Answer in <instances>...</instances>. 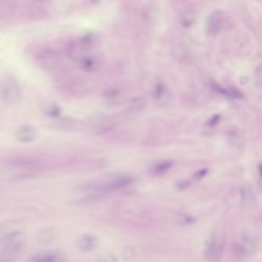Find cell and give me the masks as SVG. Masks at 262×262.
I'll return each mask as SVG.
<instances>
[{
	"label": "cell",
	"mask_w": 262,
	"mask_h": 262,
	"mask_svg": "<svg viewBox=\"0 0 262 262\" xmlns=\"http://www.w3.org/2000/svg\"><path fill=\"white\" fill-rule=\"evenodd\" d=\"M225 246L223 237L212 234L206 239L204 247V255L208 262L220 261Z\"/></svg>",
	"instance_id": "cell-2"
},
{
	"label": "cell",
	"mask_w": 262,
	"mask_h": 262,
	"mask_svg": "<svg viewBox=\"0 0 262 262\" xmlns=\"http://www.w3.org/2000/svg\"><path fill=\"white\" fill-rule=\"evenodd\" d=\"M196 222V219L190 215L181 214L180 217V222L183 225H191Z\"/></svg>",
	"instance_id": "cell-12"
},
{
	"label": "cell",
	"mask_w": 262,
	"mask_h": 262,
	"mask_svg": "<svg viewBox=\"0 0 262 262\" xmlns=\"http://www.w3.org/2000/svg\"><path fill=\"white\" fill-rule=\"evenodd\" d=\"M191 185L190 182L188 180H181L176 183V187L180 190L187 189Z\"/></svg>",
	"instance_id": "cell-15"
},
{
	"label": "cell",
	"mask_w": 262,
	"mask_h": 262,
	"mask_svg": "<svg viewBox=\"0 0 262 262\" xmlns=\"http://www.w3.org/2000/svg\"><path fill=\"white\" fill-rule=\"evenodd\" d=\"M36 129L30 125H24L19 127L16 133L17 140L24 143L33 142L36 139Z\"/></svg>",
	"instance_id": "cell-8"
},
{
	"label": "cell",
	"mask_w": 262,
	"mask_h": 262,
	"mask_svg": "<svg viewBox=\"0 0 262 262\" xmlns=\"http://www.w3.org/2000/svg\"><path fill=\"white\" fill-rule=\"evenodd\" d=\"M1 95L6 102H18L21 96V90L16 80L10 76L5 77L1 83Z\"/></svg>",
	"instance_id": "cell-3"
},
{
	"label": "cell",
	"mask_w": 262,
	"mask_h": 262,
	"mask_svg": "<svg viewBox=\"0 0 262 262\" xmlns=\"http://www.w3.org/2000/svg\"><path fill=\"white\" fill-rule=\"evenodd\" d=\"M45 113L50 117L57 118L62 113L61 107L57 104H52L45 110Z\"/></svg>",
	"instance_id": "cell-11"
},
{
	"label": "cell",
	"mask_w": 262,
	"mask_h": 262,
	"mask_svg": "<svg viewBox=\"0 0 262 262\" xmlns=\"http://www.w3.org/2000/svg\"><path fill=\"white\" fill-rule=\"evenodd\" d=\"M259 171L260 174L262 177V164L259 166Z\"/></svg>",
	"instance_id": "cell-19"
},
{
	"label": "cell",
	"mask_w": 262,
	"mask_h": 262,
	"mask_svg": "<svg viewBox=\"0 0 262 262\" xmlns=\"http://www.w3.org/2000/svg\"><path fill=\"white\" fill-rule=\"evenodd\" d=\"M78 62L80 69L86 72H92L97 70L100 64L97 57L89 54L84 56Z\"/></svg>",
	"instance_id": "cell-9"
},
{
	"label": "cell",
	"mask_w": 262,
	"mask_h": 262,
	"mask_svg": "<svg viewBox=\"0 0 262 262\" xmlns=\"http://www.w3.org/2000/svg\"><path fill=\"white\" fill-rule=\"evenodd\" d=\"M144 105V100L141 98H137L133 102L131 107L133 110L137 111L142 110Z\"/></svg>",
	"instance_id": "cell-14"
},
{
	"label": "cell",
	"mask_w": 262,
	"mask_h": 262,
	"mask_svg": "<svg viewBox=\"0 0 262 262\" xmlns=\"http://www.w3.org/2000/svg\"><path fill=\"white\" fill-rule=\"evenodd\" d=\"M173 162L170 160L160 162L150 169V173L155 176H161L166 172L172 166Z\"/></svg>",
	"instance_id": "cell-10"
},
{
	"label": "cell",
	"mask_w": 262,
	"mask_h": 262,
	"mask_svg": "<svg viewBox=\"0 0 262 262\" xmlns=\"http://www.w3.org/2000/svg\"><path fill=\"white\" fill-rule=\"evenodd\" d=\"M208 172L207 168H202L198 170L195 173L194 176L196 178L200 179L203 178Z\"/></svg>",
	"instance_id": "cell-16"
},
{
	"label": "cell",
	"mask_w": 262,
	"mask_h": 262,
	"mask_svg": "<svg viewBox=\"0 0 262 262\" xmlns=\"http://www.w3.org/2000/svg\"><path fill=\"white\" fill-rule=\"evenodd\" d=\"M36 59L38 66L46 70H52L56 68L61 61L59 54L51 49H45L40 51Z\"/></svg>",
	"instance_id": "cell-5"
},
{
	"label": "cell",
	"mask_w": 262,
	"mask_h": 262,
	"mask_svg": "<svg viewBox=\"0 0 262 262\" xmlns=\"http://www.w3.org/2000/svg\"><path fill=\"white\" fill-rule=\"evenodd\" d=\"M127 251H129V258H133L134 257V252H133V251L132 250V249H130L129 248V249H127ZM124 257L125 258H128V254H127V252L125 250L124 251Z\"/></svg>",
	"instance_id": "cell-18"
},
{
	"label": "cell",
	"mask_w": 262,
	"mask_h": 262,
	"mask_svg": "<svg viewBox=\"0 0 262 262\" xmlns=\"http://www.w3.org/2000/svg\"><path fill=\"white\" fill-rule=\"evenodd\" d=\"M26 262H68L66 253L57 249H47L33 252Z\"/></svg>",
	"instance_id": "cell-4"
},
{
	"label": "cell",
	"mask_w": 262,
	"mask_h": 262,
	"mask_svg": "<svg viewBox=\"0 0 262 262\" xmlns=\"http://www.w3.org/2000/svg\"><path fill=\"white\" fill-rule=\"evenodd\" d=\"M27 243L24 224L16 220H9L0 226V262H13L21 254Z\"/></svg>",
	"instance_id": "cell-1"
},
{
	"label": "cell",
	"mask_w": 262,
	"mask_h": 262,
	"mask_svg": "<svg viewBox=\"0 0 262 262\" xmlns=\"http://www.w3.org/2000/svg\"><path fill=\"white\" fill-rule=\"evenodd\" d=\"M99 245L98 237L95 234L90 233L82 234L75 240L76 248L82 253L92 252L97 249Z\"/></svg>",
	"instance_id": "cell-6"
},
{
	"label": "cell",
	"mask_w": 262,
	"mask_h": 262,
	"mask_svg": "<svg viewBox=\"0 0 262 262\" xmlns=\"http://www.w3.org/2000/svg\"><path fill=\"white\" fill-rule=\"evenodd\" d=\"M98 262H119V260L114 254L108 253L102 255Z\"/></svg>",
	"instance_id": "cell-13"
},
{
	"label": "cell",
	"mask_w": 262,
	"mask_h": 262,
	"mask_svg": "<svg viewBox=\"0 0 262 262\" xmlns=\"http://www.w3.org/2000/svg\"><path fill=\"white\" fill-rule=\"evenodd\" d=\"M234 250L240 256H248L253 254L256 250L255 239L248 234H243L234 244Z\"/></svg>",
	"instance_id": "cell-7"
},
{
	"label": "cell",
	"mask_w": 262,
	"mask_h": 262,
	"mask_svg": "<svg viewBox=\"0 0 262 262\" xmlns=\"http://www.w3.org/2000/svg\"><path fill=\"white\" fill-rule=\"evenodd\" d=\"M220 117L219 115H215L210 118L207 122V125L209 126H212L215 125L219 121Z\"/></svg>",
	"instance_id": "cell-17"
}]
</instances>
